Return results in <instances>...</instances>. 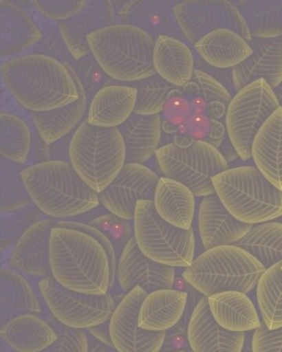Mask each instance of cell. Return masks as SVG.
Instances as JSON below:
<instances>
[{
    "label": "cell",
    "mask_w": 282,
    "mask_h": 352,
    "mask_svg": "<svg viewBox=\"0 0 282 352\" xmlns=\"http://www.w3.org/2000/svg\"><path fill=\"white\" fill-rule=\"evenodd\" d=\"M3 85L21 107L47 113L67 107L80 97L67 64L42 53L19 55L1 63Z\"/></svg>",
    "instance_id": "1"
},
{
    "label": "cell",
    "mask_w": 282,
    "mask_h": 352,
    "mask_svg": "<svg viewBox=\"0 0 282 352\" xmlns=\"http://www.w3.org/2000/svg\"><path fill=\"white\" fill-rule=\"evenodd\" d=\"M52 278L82 294L102 296L111 287V270L105 248L94 236L54 226L51 232Z\"/></svg>",
    "instance_id": "2"
},
{
    "label": "cell",
    "mask_w": 282,
    "mask_h": 352,
    "mask_svg": "<svg viewBox=\"0 0 282 352\" xmlns=\"http://www.w3.org/2000/svg\"><path fill=\"white\" fill-rule=\"evenodd\" d=\"M23 183L31 201L42 214L67 219L100 205L98 194L86 184L69 161L49 160L23 168Z\"/></svg>",
    "instance_id": "3"
},
{
    "label": "cell",
    "mask_w": 282,
    "mask_h": 352,
    "mask_svg": "<svg viewBox=\"0 0 282 352\" xmlns=\"http://www.w3.org/2000/svg\"><path fill=\"white\" fill-rule=\"evenodd\" d=\"M155 42L149 33L126 23L102 28L87 38L89 51L106 75L127 84L155 75Z\"/></svg>",
    "instance_id": "4"
},
{
    "label": "cell",
    "mask_w": 282,
    "mask_h": 352,
    "mask_svg": "<svg viewBox=\"0 0 282 352\" xmlns=\"http://www.w3.org/2000/svg\"><path fill=\"white\" fill-rule=\"evenodd\" d=\"M265 267L257 258L237 245H219L194 258L182 276L203 296L221 292L249 293L257 287Z\"/></svg>",
    "instance_id": "5"
},
{
    "label": "cell",
    "mask_w": 282,
    "mask_h": 352,
    "mask_svg": "<svg viewBox=\"0 0 282 352\" xmlns=\"http://www.w3.org/2000/svg\"><path fill=\"white\" fill-rule=\"evenodd\" d=\"M214 190L232 217L248 225L268 223L282 216V190L256 166L228 168L214 176Z\"/></svg>",
    "instance_id": "6"
},
{
    "label": "cell",
    "mask_w": 282,
    "mask_h": 352,
    "mask_svg": "<svg viewBox=\"0 0 282 352\" xmlns=\"http://www.w3.org/2000/svg\"><path fill=\"white\" fill-rule=\"evenodd\" d=\"M69 161L91 190L100 194L127 164V151L118 128H100L83 122L73 132Z\"/></svg>",
    "instance_id": "7"
},
{
    "label": "cell",
    "mask_w": 282,
    "mask_h": 352,
    "mask_svg": "<svg viewBox=\"0 0 282 352\" xmlns=\"http://www.w3.org/2000/svg\"><path fill=\"white\" fill-rule=\"evenodd\" d=\"M133 221V238L144 256L166 267H191L195 258L193 229L183 230L166 223L153 201L137 203Z\"/></svg>",
    "instance_id": "8"
},
{
    "label": "cell",
    "mask_w": 282,
    "mask_h": 352,
    "mask_svg": "<svg viewBox=\"0 0 282 352\" xmlns=\"http://www.w3.org/2000/svg\"><path fill=\"white\" fill-rule=\"evenodd\" d=\"M155 157L164 175L188 186L195 197L215 194L212 179L230 168L219 148L203 139L186 148L169 143L160 146Z\"/></svg>",
    "instance_id": "9"
},
{
    "label": "cell",
    "mask_w": 282,
    "mask_h": 352,
    "mask_svg": "<svg viewBox=\"0 0 282 352\" xmlns=\"http://www.w3.org/2000/svg\"><path fill=\"white\" fill-rule=\"evenodd\" d=\"M280 102L268 82L256 80L232 96L227 106L225 128L232 148L243 161L252 159L254 137Z\"/></svg>",
    "instance_id": "10"
},
{
    "label": "cell",
    "mask_w": 282,
    "mask_h": 352,
    "mask_svg": "<svg viewBox=\"0 0 282 352\" xmlns=\"http://www.w3.org/2000/svg\"><path fill=\"white\" fill-rule=\"evenodd\" d=\"M38 289L56 320L74 329L89 330L109 322L116 308L109 294L95 296L71 291L52 276L39 280Z\"/></svg>",
    "instance_id": "11"
},
{
    "label": "cell",
    "mask_w": 282,
    "mask_h": 352,
    "mask_svg": "<svg viewBox=\"0 0 282 352\" xmlns=\"http://www.w3.org/2000/svg\"><path fill=\"white\" fill-rule=\"evenodd\" d=\"M175 16L183 36L195 44L217 29H230L250 42L252 34L241 11L227 0H188L177 3Z\"/></svg>",
    "instance_id": "12"
},
{
    "label": "cell",
    "mask_w": 282,
    "mask_h": 352,
    "mask_svg": "<svg viewBox=\"0 0 282 352\" xmlns=\"http://www.w3.org/2000/svg\"><path fill=\"white\" fill-rule=\"evenodd\" d=\"M159 179L158 174L146 165L127 163L98 198L113 216L130 221L139 201H153Z\"/></svg>",
    "instance_id": "13"
},
{
    "label": "cell",
    "mask_w": 282,
    "mask_h": 352,
    "mask_svg": "<svg viewBox=\"0 0 282 352\" xmlns=\"http://www.w3.org/2000/svg\"><path fill=\"white\" fill-rule=\"evenodd\" d=\"M147 294L141 287H135L115 308L109 319V333L118 352H160L162 349L166 333H153L139 327V309Z\"/></svg>",
    "instance_id": "14"
},
{
    "label": "cell",
    "mask_w": 282,
    "mask_h": 352,
    "mask_svg": "<svg viewBox=\"0 0 282 352\" xmlns=\"http://www.w3.org/2000/svg\"><path fill=\"white\" fill-rule=\"evenodd\" d=\"M117 280L126 294L135 287L147 293L172 289L175 280V267L150 260L141 252L133 236L124 245L117 264Z\"/></svg>",
    "instance_id": "15"
},
{
    "label": "cell",
    "mask_w": 282,
    "mask_h": 352,
    "mask_svg": "<svg viewBox=\"0 0 282 352\" xmlns=\"http://www.w3.org/2000/svg\"><path fill=\"white\" fill-rule=\"evenodd\" d=\"M52 219H40L31 225L14 245L9 258L10 269L25 276L47 278L52 276L50 264Z\"/></svg>",
    "instance_id": "16"
},
{
    "label": "cell",
    "mask_w": 282,
    "mask_h": 352,
    "mask_svg": "<svg viewBox=\"0 0 282 352\" xmlns=\"http://www.w3.org/2000/svg\"><path fill=\"white\" fill-rule=\"evenodd\" d=\"M249 44L252 55L232 69L236 93L259 80H265L272 89H276L282 82V36L252 38Z\"/></svg>",
    "instance_id": "17"
},
{
    "label": "cell",
    "mask_w": 282,
    "mask_h": 352,
    "mask_svg": "<svg viewBox=\"0 0 282 352\" xmlns=\"http://www.w3.org/2000/svg\"><path fill=\"white\" fill-rule=\"evenodd\" d=\"M252 225L232 217L216 194L203 197L197 210V229L205 250L236 245L248 234Z\"/></svg>",
    "instance_id": "18"
},
{
    "label": "cell",
    "mask_w": 282,
    "mask_h": 352,
    "mask_svg": "<svg viewBox=\"0 0 282 352\" xmlns=\"http://www.w3.org/2000/svg\"><path fill=\"white\" fill-rule=\"evenodd\" d=\"M186 333L192 352H241L246 342V333H232L216 322L206 296L194 308Z\"/></svg>",
    "instance_id": "19"
},
{
    "label": "cell",
    "mask_w": 282,
    "mask_h": 352,
    "mask_svg": "<svg viewBox=\"0 0 282 352\" xmlns=\"http://www.w3.org/2000/svg\"><path fill=\"white\" fill-rule=\"evenodd\" d=\"M116 14L113 3L108 0L89 1L82 12L71 19L58 23V30L65 47L74 60L85 58L91 53L87 38L102 28L116 25Z\"/></svg>",
    "instance_id": "20"
},
{
    "label": "cell",
    "mask_w": 282,
    "mask_h": 352,
    "mask_svg": "<svg viewBox=\"0 0 282 352\" xmlns=\"http://www.w3.org/2000/svg\"><path fill=\"white\" fill-rule=\"evenodd\" d=\"M177 1L171 0H133L124 3L119 16L126 25H135L153 38L160 36L184 38L175 16Z\"/></svg>",
    "instance_id": "21"
},
{
    "label": "cell",
    "mask_w": 282,
    "mask_h": 352,
    "mask_svg": "<svg viewBox=\"0 0 282 352\" xmlns=\"http://www.w3.org/2000/svg\"><path fill=\"white\" fill-rule=\"evenodd\" d=\"M137 88L130 84H108L91 98L86 120L100 128H118L135 113Z\"/></svg>",
    "instance_id": "22"
},
{
    "label": "cell",
    "mask_w": 282,
    "mask_h": 352,
    "mask_svg": "<svg viewBox=\"0 0 282 352\" xmlns=\"http://www.w3.org/2000/svg\"><path fill=\"white\" fill-rule=\"evenodd\" d=\"M34 18L7 0H0V55L10 58L34 47L42 38ZM16 58V56H14Z\"/></svg>",
    "instance_id": "23"
},
{
    "label": "cell",
    "mask_w": 282,
    "mask_h": 352,
    "mask_svg": "<svg viewBox=\"0 0 282 352\" xmlns=\"http://www.w3.org/2000/svg\"><path fill=\"white\" fill-rule=\"evenodd\" d=\"M155 74L175 87H184L195 72V58L188 44L173 36H160L153 47Z\"/></svg>",
    "instance_id": "24"
},
{
    "label": "cell",
    "mask_w": 282,
    "mask_h": 352,
    "mask_svg": "<svg viewBox=\"0 0 282 352\" xmlns=\"http://www.w3.org/2000/svg\"><path fill=\"white\" fill-rule=\"evenodd\" d=\"M65 64L78 85V91H80L78 100L67 107L58 108L52 111L30 113L36 132L49 146L69 135L75 128H78V126L83 122L84 117L87 116L86 113H87L89 98H87L83 82L72 66Z\"/></svg>",
    "instance_id": "25"
},
{
    "label": "cell",
    "mask_w": 282,
    "mask_h": 352,
    "mask_svg": "<svg viewBox=\"0 0 282 352\" xmlns=\"http://www.w3.org/2000/svg\"><path fill=\"white\" fill-rule=\"evenodd\" d=\"M194 49L205 63L217 69H232L252 53L249 42L230 29H217L205 34L194 44Z\"/></svg>",
    "instance_id": "26"
},
{
    "label": "cell",
    "mask_w": 282,
    "mask_h": 352,
    "mask_svg": "<svg viewBox=\"0 0 282 352\" xmlns=\"http://www.w3.org/2000/svg\"><path fill=\"white\" fill-rule=\"evenodd\" d=\"M188 294L166 289L148 293L139 309V327L153 333H166L180 322L186 311Z\"/></svg>",
    "instance_id": "27"
},
{
    "label": "cell",
    "mask_w": 282,
    "mask_h": 352,
    "mask_svg": "<svg viewBox=\"0 0 282 352\" xmlns=\"http://www.w3.org/2000/svg\"><path fill=\"white\" fill-rule=\"evenodd\" d=\"M252 159L265 179L282 190V107L271 115L254 137Z\"/></svg>",
    "instance_id": "28"
},
{
    "label": "cell",
    "mask_w": 282,
    "mask_h": 352,
    "mask_svg": "<svg viewBox=\"0 0 282 352\" xmlns=\"http://www.w3.org/2000/svg\"><path fill=\"white\" fill-rule=\"evenodd\" d=\"M153 201L155 212L166 223L183 230L192 228L197 201L188 186L175 179L161 176Z\"/></svg>",
    "instance_id": "29"
},
{
    "label": "cell",
    "mask_w": 282,
    "mask_h": 352,
    "mask_svg": "<svg viewBox=\"0 0 282 352\" xmlns=\"http://www.w3.org/2000/svg\"><path fill=\"white\" fill-rule=\"evenodd\" d=\"M208 302L216 322L232 333L256 330L263 322L254 302L241 292H221L208 297Z\"/></svg>",
    "instance_id": "30"
},
{
    "label": "cell",
    "mask_w": 282,
    "mask_h": 352,
    "mask_svg": "<svg viewBox=\"0 0 282 352\" xmlns=\"http://www.w3.org/2000/svg\"><path fill=\"white\" fill-rule=\"evenodd\" d=\"M0 337L14 351L41 352L58 339V333L38 315L25 314L3 324Z\"/></svg>",
    "instance_id": "31"
},
{
    "label": "cell",
    "mask_w": 282,
    "mask_h": 352,
    "mask_svg": "<svg viewBox=\"0 0 282 352\" xmlns=\"http://www.w3.org/2000/svg\"><path fill=\"white\" fill-rule=\"evenodd\" d=\"M42 313L39 296L25 275L10 267L0 270V324L25 314Z\"/></svg>",
    "instance_id": "32"
},
{
    "label": "cell",
    "mask_w": 282,
    "mask_h": 352,
    "mask_svg": "<svg viewBox=\"0 0 282 352\" xmlns=\"http://www.w3.org/2000/svg\"><path fill=\"white\" fill-rule=\"evenodd\" d=\"M124 138L127 163L144 164L160 148L162 121L160 115L139 116L133 113L124 124L118 126Z\"/></svg>",
    "instance_id": "33"
},
{
    "label": "cell",
    "mask_w": 282,
    "mask_h": 352,
    "mask_svg": "<svg viewBox=\"0 0 282 352\" xmlns=\"http://www.w3.org/2000/svg\"><path fill=\"white\" fill-rule=\"evenodd\" d=\"M241 11L252 38L282 36V0H239Z\"/></svg>",
    "instance_id": "34"
},
{
    "label": "cell",
    "mask_w": 282,
    "mask_h": 352,
    "mask_svg": "<svg viewBox=\"0 0 282 352\" xmlns=\"http://www.w3.org/2000/svg\"><path fill=\"white\" fill-rule=\"evenodd\" d=\"M235 245L250 253L265 269L282 262V223L276 221L252 226Z\"/></svg>",
    "instance_id": "35"
},
{
    "label": "cell",
    "mask_w": 282,
    "mask_h": 352,
    "mask_svg": "<svg viewBox=\"0 0 282 352\" xmlns=\"http://www.w3.org/2000/svg\"><path fill=\"white\" fill-rule=\"evenodd\" d=\"M32 133L30 126L16 113L1 110L0 154L12 162L25 165L30 157Z\"/></svg>",
    "instance_id": "36"
},
{
    "label": "cell",
    "mask_w": 282,
    "mask_h": 352,
    "mask_svg": "<svg viewBox=\"0 0 282 352\" xmlns=\"http://www.w3.org/2000/svg\"><path fill=\"white\" fill-rule=\"evenodd\" d=\"M282 262L265 270L257 284L258 306L263 324L270 330L282 328Z\"/></svg>",
    "instance_id": "37"
},
{
    "label": "cell",
    "mask_w": 282,
    "mask_h": 352,
    "mask_svg": "<svg viewBox=\"0 0 282 352\" xmlns=\"http://www.w3.org/2000/svg\"><path fill=\"white\" fill-rule=\"evenodd\" d=\"M17 163L1 157L0 168V210L1 214H12L30 206L28 190L25 188Z\"/></svg>",
    "instance_id": "38"
},
{
    "label": "cell",
    "mask_w": 282,
    "mask_h": 352,
    "mask_svg": "<svg viewBox=\"0 0 282 352\" xmlns=\"http://www.w3.org/2000/svg\"><path fill=\"white\" fill-rule=\"evenodd\" d=\"M130 85L138 91V98L133 113L139 116H158L166 107L169 93L175 87L158 74L147 80L133 82Z\"/></svg>",
    "instance_id": "39"
},
{
    "label": "cell",
    "mask_w": 282,
    "mask_h": 352,
    "mask_svg": "<svg viewBox=\"0 0 282 352\" xmlns=\"http://www.w3.org/2000/svg\"><path fill=\"white\" fill-rule=\"evenodd\" d=\"M69 65L72 66L83 82L89 100H91V98L102 87L108 85L109 77L106 75L105 72L102 71L100 64L97 63V60H95L91 53L86 55L85 58L75 60L74 64H69Z\"/></svg>",
    "instance_id": "40"
},
{
    "label": "cell",
    "mask_w": 282,
    "mask_h": 352,
    "mask_svg": "<svg viewBox=\"0 0 282 352\" xmlns=\"http://www.w3.org/2000/svg\"><path fill=\"white\" fill-rule=\"evenodd\" d=\"M52 327L58 333V339L41 352H87L89 340L85 330L67 327L58 320Z\"/></svg>",
    "instance_id": "41"
},
{
    "label": "cell",
    "mask_w": 282,
    "mask_h": 352,
    "mask_svg": "<svg viewBox=\"0 0 282 352\" xmlns=\"http://www.w3.org/2000/svg\"><path fill=\"white\" fill-rule=\"evenodd\" d=\"M89 1L83 0H34V8L47 19L62 22L78 16Z\"/></svg>",
    "instance_id": "42"
},
{
    "label": "cell",
    "mask_w": 282,
    "mask_h": 352,
    "mask_svg": "<svg viewBox=\"0 0 282 352\" xmlns=\"http://www.w3.org/2000/svg\"><path fill=\"white\" fill-rule=\"evenodd\" d=\"M194 76H195V80L201 87L204 102L206 104L219 102L224 104L225 106L230 104L232 98V93L227 89L226 86L221 80H217L213 75L201 69H195Z\"/></svg>",
    "instance_id": "43"
},
{
    "label": "cell",
    "mask_w": 282,
    "mask_h": 352,
    "mask_svg": "<svg viewBox=\"0 0 282 352\" xmlns=\"http://www.w3.org/2000/svg\"><path fill=\"white\" fill-rule=\"evenodd\" d=\"M252 352H282V328L270 330L263 322L252 336Z\"/></svg>",
    "instance_id": "44"
},
{
    "label": "cell",
    "mask_w": 282,
    "mask_h": 352,
    "mask_svg": "<svg viewBox=\"0 0 282 352\" xmlns=\"http://www.w3.org/2000/svg\"><path fill=\"white\" fill-rule=\"evenodd\" d=\"M34 159L38 160L39 163L45 162L50 159V148L49 144L42 139L39 133L34 137Z\"/></svg>",
    "instance_id": "45"
},
{
    "label": "cell",
    "mask_w": 282,
    "mask_h": 352,
    "mask_svg": "<svg viewBox=\"0 0 282 352\" xmlns=\"http://www.w3.org/2000/svg\"><path fill=\"white\" fill-rule=\"evenodd\" d=\"M93 337L102 341L104 344H111L113 346V341L111 338V333H109V322L105 324H98L96 327L91 328L87 330Z\"/></svg>",
    "instance_id": "46"
},
{
    "label": "cell",
    "mask_w": 282,
    "mask_h": 352,
    "mask_svg": "<svg viewBox=\"0 0 282 352\" xmlns=\"http://www.w3.org/2000/svg\"><path fill=\"white\" fill-rule=\"evenodd\" d=\"M87 333V340H89V350H87V352H118L115 346L104 344L102 341L93 337L89 333Z\"/></svg>",
    "instance_id": "47"
},
{
    "label": "cell",
    "mask_w": 282,
    "mask_h": 352,
    "mask_svg": "<svg viewBox=\"0 0 282 352\" xmlns=\"http://www.w3.org/2000/svg\"><path fill=\"white\" fill-rule=\"evenodd\" d=\"M227 106L219 102H210L206 104V113L212 118H221L226 115Z\"/></svg>",
    "instance_id": "48"
},
{
    "label": "cell",
    "mask_w": 282,
    "mask_h": 352,
    "mask_svg": "<svg viewBox=\"0 0 282 352\" xmlns=\"http://www.w3.org/2000/svg\"><path fill=\"white\" fill-rule=\"evenodd\" d=\"M210 131L208 133V137L214 141H219L223 139L225 133V128L221 122L217 120H210Z\"/></svg>",
    "instance_id": "49"
},
{
    "label": "cell",
    "mask_w": 282,
    "mask_h": 352,
    "mask_svg": "<svg viewBox=\"0 0 282 352\" xmlns=\"http://www.w3.org/2000/svg\"><path fill=\"white\" fill-rule=\"evenodd\" d=\"M183 91L188 96L192 97H199V94L202 93L201 91V87H199V84H195V82H190L188 84H186L184 87H183Z\"/></svg>",
    "instance_id": "50"
},
{
    "label": "cell",
    "mask_w": 282,
    "mask_h": 352,
    "mask_svg": "<svg viewBox=\"0 0 282 352\" xmlns=\"http://www.w3.org/2000/svg\"><path fill=\"white\" fill-rule=\"evenodd\" d=\"M241 352H252V338H246V342Z\"/></svg>",
    "instance_id": "51"
},
{
    "label": "cell",
    "mask_w": 282,
    "mask_h": 352,
    "mask_svg": "<svg viewBox=\"0 0 282 352\" xmlns=\"http://www.w3.org/2000/svg\"><path fill=\"white\" fill-rule=\"evenodd\" d=\"M274 91L276 93V97H278V100H279L280 107H282V82Z\"/></svg>",
    "instance_id": "52"
},
{
    "label": "cell",
    "mask_w": 282,
    "mask_h": 352,
    "mask_svg": "<svg viewBox=\"0 0 282 352\" xmlns=\"http://www.w3.org/2000/svg\"><path fill=\"white\" fill-rule=\"evenodd\" d=\"M0 352H17L12 350L10 346H7L3 341H1V346H0Z\"/></svg>",
    "instance_id": "53"
},
{
    "label": "cell",
    "mask_w": 282,
    "mask_h": 352,
    "mask_svg": "<svg viewBox=\"0 0 282 352\" xmlns=\"http://www.w3.org/2000/svg\"><path fill=\"white\" fill-rule=\"evenodd\" d=\"M175 352H183V351H175Z\"/></svg>",
    "instance_id": "54"
},
{
    "label": "cell",
    "mask_w": 282,
    "mask_h": 352,
    "mask_svg": "<svg viewBox=\"0 0 282 352\" xmlns=\"http://www.w3.org/2000/svg\"><path fill=\"white\" fill-rule=\"evenodd\" d=\"M281 270H282V267H281Z\"/></svg>",
    "instance_id": "55"
}]
</instances>
